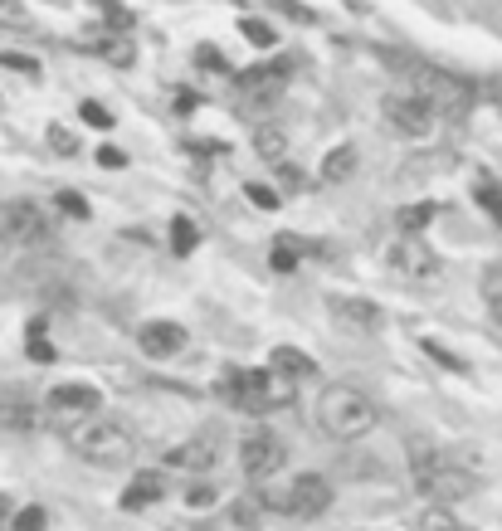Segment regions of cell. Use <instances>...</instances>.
I'll use <instances>...</instances> for the list:
<instances>
[{
    "mask_svg": "<svg viewBox=\"0 0 502 531\" xmlns=\"http://www.w3.org/2000/svg\"><path fill=\"white\" fill-rule=\"evenodd\" d=\"M429 220H434V205H405V210H400V229H405V234H420Z\"/></svg>",
    "mask_w": 502,
    "mask_h": 531,
    "instance_id": "cell-25",
    "label": "cell"
},
{
    "mask_svg": "<svg viewBox=\"0 0 502 531\" xmlns=\"http://www.w3.org/2000/svg\"><path fill=\"white\" fill-rule=\"evenodd\" d=\"M49 147H54L59 156H74L78 152V137L69 132V127H59V122H54V127H49Z\"/></svg>",
    "mask_w": 502,
    "mask_h": 531,
    "instance_id": "cell-28",
    "label": "cell"
},
{
    "mask_svg": "<svg viewBox=\"0 0 502 531\" xmlns=\"http://www.w3.org/2000/svg\"><path fill=\"white\" fill-rule=\"evenodd\" d=\"M69 449H74L83 463H93V468H122V463H132L137 454V434L113 415H88L83 424L69 429Z\"/></svg>",
    "mask_w": 502,
    "mask_h": 531,
    "instance_id": "cell-2",
    "label": "cell"
},
{
    "mask_svg": "<svg viewBox=\"0 0 502 531\" xmlns=\"http://www.w3.org/2000/svg\"><path fill=\"white\" fill-rule=\"evenodd\" d=\"M376 400L366 395V390H356L347 380H337V385H327L322 395H317V424H322V434H332V439H366L371 429H376Z\"/></svg>",
    "mask_w": 502,
    "mask_h": 531,
    "instance_id": "cell-1",
    "label": "cell"
},
{
    "mask_svg": "<svg viewBox=\"0 0 502 531\" xmlns=\"http://www.w3.org/2000/svg\"><path fill=\"white\" fill-rule=\"evenodd\" d=\"M0 64H10L20 74H35V59H25V54H0Z\"/></svg>",
    "mask_w": 502,
    "mask_h": 531,
    "instance_id": "cell-39",
    "label": "cell"
},
{
    "mask_svg": "<svg viewBox=\"0 0 502 531\" xmlns=\"http://www.w3.org/2000/svg\"><path fill=\"white\" fill-rule=\"evenodd\" d=\"M278 5H283V15H293L298 25H308V20H312V10H308V5H298V0H278Z\"/></svg>",
    "mask_w": 502,
    "mask_h": 531,
    "instance_id": "cell-37",
    "label": "cell"
},
{
    "mask_svg": "<svg viewBox=\"0 0 502 531\" xmlns=\"http://www.w3.org/2000/svg\"><path fill=\"white\" fill-rule=\"evenodd\" d=\"M269 366L283 380H308V376H317V361H312L308 351H298V346H273V351H269Z\"/></svg>",
    "mask_w": 502,
    "mask_h": 531,
    "instance_id": "cell-16",
    "label": "cell"
},
{
    "mask_svg": "<svg viewBox=\"0 0 502 531\" xmlns=\"http://www.w3.org/2000/svg\"><path fill=\"white\" fill-rule=\"evenodd\" d=\"M220 390L244 415H269V410H283L293 400V385L278 376V371H234V376H225Z\"/></svg>",
    "mask_w": 502,
    "mask_h": 531,
    "instance_id": "cell-4",
    "label": "cell"
},
{
    "mask_svg": "<svg viewBox=\"0 0 502 531\" xmlns=\"http://www.w3.org/2000/svg\"><path fill=\"white\" fill-rule=\"evenodd\" d=\"M327 502H332V488H327V478H317V473H298V478H288L283 488H273L264 483V507L273 512H283V517H317V512H327Z\"/></svg>",
    "mask_w": 502,
    "mask_h": 531,
    "instance_id": "cell-6",
    "label": "cell"
},
{
    "mask_svg": "<svg viewBox=\"0 0 502 531\" xmlns=\"http://www.w3.org/2000/svg\"><path fill=\"white\" fill-rule=\"evenodd\" d=\"M54 205H59L64 215H74V220H88V200H83L78 190H59V195H54Z\"/></svg>",
    "mask_w": 502,
    "mask_h": 531,
    "instance_id": "cell-26",
    "label": "cell"
},
{
    "mask_svg": "<svg viewBox=\"0 0 502 531\" xmlns=\"http://www.w3.org/2000/svg\"><path fill=\"white\" fill-rule=\"evenodd\" d=\"M386 259H390V268H395V273H405V278H434V273H439V254H434L429 244H420L415 234L395 239Z\"/></svg>",
    "mask_w": 502,
    "mask_h": 531,
    "instance_id": "cell-11",
    "label": "cell"
},
{
    "mask_svg": "<svg viewBox=\"0 0 502 531\" xmlns=\"http://www.w3.org/2000/svg\"><path fill=\"white\" fill-rule=\"evenodd\" d=\"M137 346L161 361V356H176L181 346H186V327H176V322H147L142 332H137Z\"/></svg>",
    "mask_w": 502,
    "mask_h": 531,
    "instance_id": "cell-13",
    "label": "cell"
},
{
    "mask_svg": "<svg viewBox=\"0 0 502 531\" xmlns=\"http://www.w3.org/2000/svg\"><path fill=\"white\" fill-rule=\"evenodd\" d=\"M386 117L390 127L400 132V137H429V127H434V108H429L420 93H390L386 98Z\"/></svg>",
    "mask_w": 502,
    "mask_h": 531,
    "instance_id": "cell-10",
    "label": "cell"
},
{
    "mask_svg": "<svg viewBox=\"0 0 502 531\" xmlns=\"http://www.w3.org/2000/svg\"><path fill=\"white\" fill-rule=\"evenodd\" d=\"M30 356H35V361H49V356H54V346L39 342V337H30Z\"/></svg>",
    "mask_w": 502,
    "mask_h": 531,
    "instance_id": "cell-41",
    "label": "cell"
},
{
    "mask_svg": "<svg viewBox=\"0 0 502 531\" xmlns=\"http://www.w3.org/2000/svg\"><path fill=\"white\" fill-rule=\"evenodd\" d=\"M98 405H103V390L98 385H83V380H64V385H54L44 395V415L54 419V424H64V429H74L88 415H98Z\"/></svg>",
    "mask_w": 502,
    "mask_h": 531,
    "instance_id": "cell-7",
    "label": "cell"
},
{
    "mask_svg": "<svg viewBox=\"0 0 502 531\" xmlns=\"http://www.w3.org/2000/svg\"><path fill=\"white\" fill-rule=\"evenodd\" d=\"M254 147H259L264 161H278V156L288 152V137H283L278 127H259V132H254Z\"/></svg>",
    "mask_w": 502,
    "mask_h": 531,
    "instance_id": "cell-23",
    "label": "cell"
},
{
    "mask_svg": "<svg viewBox=\"0 0 502 531\" xmlns=\"http://www.w3.org/2000/svg\"><path fill=\"white\" fill-rule=\"evenodd\" d=\"M425 351H429V356H434V361H444V366H449V371H468L464 361H459V356H449V351H444V346H434V342H425Z\"/></svg>",
    "mask_w": 502,
    "mask_h": 531,
    "instance_id": "cell-33",
    "label": "cell"
},
{
    "mask_svg": "<svg viewBox=\"0 0 502 531\" xmlns=\"http://www.w3.org/2000/svg\"><path fill=\"white\" fill-rule=\"evenodd\" d=\"M327 307H332L337 327H347V332H381L386 327V312L371 298H327Z\"/></svg>",
    "mask_w": 502,
    "mask_h": 531,
    "instance_id": "cell-12",
    "label": "cell"
},
{
    "mask_svg": "<svg viewBox=\"0 0 502 531\" xmlns=\"http://www.w3.org/2000/svg\"><path fill=\"white\" fill-rule=\"evenodd\" d=\"M283 463H288V449H283L273 434H249V439H239V468H244L254 483H269Z\"/></svg>",
    "mask_w": 502,
    "mask_h": 531,
    "instance_id": "cell-8",
    "label": "cell"
},
{
    "mask_svg": "<svg viewBox=\"0 0 502 531\" xmlns=\"http://www.w3.org/2000/svg\"><path fill=\"white\" fill-rule=\"evenodd\" d=\"M10 517H15V512H10V502H5V497H0V527H5V522H10Z\"/></svg>",
    "mask_w": 502,
    "mask_h": 531,
    "instance_id": "cell-42",
    "label": "cell"
},
{
    "mask_svg": "<svg viewBox=\"0 0 502 531\" xmlns=\"http://www.w3.org/2000/svg\"><path fill=\"white\" fill-rule=\"evenodd\" d=\"M39 419V405H30L25 395H0V429H30Z\"/></svg>",
    "mask_w": 502,
    "mask_h": 531,
    "instance_id": "cell-19",
    "label": "cell"
},
{
    "mask_svg": "<svg viewBox=\"0 0 502 531\" xmlns=\"http://www.w3.org/2000/svg\"><path fill=\"white\" fill-rule=\"evenodd\" d=\"M239 30H244L249 44H259V49H269V44H273V30L264 25V20H239Z\"/></svg>",
    "mask_w": 502,
    "mask_h": 531,
    "instance_id": "cell-29",
    "label": "cell"
},
{
    "mask_svg": "<svg viewBox=\"0 0 502 531\" xmlns=\"http://www.w3.org/2000/svg\"><path fill=\"white\" fill-rule=\"evenodd\" d=\"M186 502H191V507H210V502H215V488H210V483H195L191 493H186Z\"/></svg>",
    "mask_w": 502,
    "mask_h": 531,
    "instance_id": "cell-34",
    "label": "cell"
},
{
    "mask_svg": "<svg viewBox=\"0 0 502 531\" xmlns=\"http://www.w3.org/2000/svg\"><path fill=\"white\" fill-rule=\"evenodd\" d=\"M161 493H166L161 473H137V478L122 488V507H127V512H137V507H152V502H161Z\"/></svg>",
    "mask_w": 502,
    "mask_h": 531,
    "instance_id": "cell-18",
    "label": "cell"
},
{
    "mask_svg": "<svg viewBox=\"0 0 502 531\" xmlns=\"http://www.w3.org/2000/svg\"><path fill=\"white\" fill-rule=\"evenodd\" d=\"M122 161H127V156L117 152V147H103V152H98V166H122Z\"/></svg>",
    "mask_w": 502,
    "mask_h": 531,
    "instance_id": "cell-40",
    "label": "cell"
},
{
    "mask_svg": "<svg viewBox=\"0 0 502 531\" xmlns=\"http://www.w3.org/2000/svg\"><path fill=\"white\" fill-rule=\"evenodd\" d=\"M483 288H488V303H493V312H502V268H493V273L483 278Z\"/></svg>",
    "mask_w": 502,
    "mask_h": 531,
    "instance_id": "cell-32",
    "label": "cell"
},
{
    "mask_svg": "<svg viewBox=\"0 0 502 531\" xmlns=\"http://www.w3.org/2000/svg\"><path fill=\"white\" fill-rule=\"evenodd\" d=\"M478 205H483V210L502 225V190L498 186H478Z\"/></svg>",
    "mask_w": 502,
    "mask_h": 531,
    "instance_id": "cell-31",
    "label": "cell"
},
{
    "mask_svg": "<svg viewBox=\"0 0 502 531\" xmlns=\"http://www.w3.org/2000/svg\"><path fill=\"white\" fill-rule=\"evenodd\" d=\"M415 527H420V531H468L464 522H459L454 512H444V507H425Z\"/></svg>",
    "mask_w": 502,
    "mask_h": 531,
    "instance_id": "cell-22",
    "label": "cell"
},
{
    "mask_svg": "<svg viewBox=\"0 0 502 531\" xmlns=\"http://www.w3.org/2000/svg\"><path fill=\"white\" fill-rule=\"evenodd\" d=\"M108 30H132V15L122 5H108Z\"/></svg>",
    "mask_w": 502,
    "mask_h": 531,
    "instance_id": "cell-35",
    "label": "cell"
},
{
    "mask_svg": "<svg viewBox=\"0 0 502 531\" xmlns=\"http://www.w3.org/2000/svg\"><path fill=\"white\" fill-rule=\"evenodd\" d=\"M98 49H103V59H108V64H122V69L132 64V44H127V39H103Z\"/></svg>",
    "mask_w": 502,
    "mask_h": 531,
    "instance_id": "cell-27",
    "label": "cell"
},
{
    "mask_svg": "<svg viewBox=\"0 0 502 531\" xmlns=\"http://www.w3.org/2000/svg\"><path fill=\"white\" fill-rule=\"evenodd\" d=\"M171 249H176V254H191V249H200V229H195L186 215H176V220H171Z\"/></svg>",
    "mask_w": 502,
    "mask_h": 531,
    "instance_id": "cell-21",
    "label": "cell"
},
{
    "mask_svg": "<svg viewBox=\"0 0 502 531\" xmlns=\"http://www.w3.org/2000/svg\"><path fill=\"white\" fill-rule=\"evenodd\" d=\"M351 171H356V147H332V152L322 156V181H347Z\"/></svg>",
    "mask_w": 502,
    "mask_h": 531,
    "instance_id": "cell-20",
    "label": "cell"
},
{
    "mask_svg": "<svg viewBox=\"0 0 502 531\" xmlns=\"http://www.w3.org/2000/svg\"><path fill=\"white\" fill-rule=\"evenodd\" d=\"M44 234V210L35 200H15V205H0V244L10 249H25Z\"/></svg>",
    "mask_w": 502,
    "mask_h": 531,
    "instance_id": "cell-9",
    "label": "cell"
},
{
    "mask_svg": "<svg viewBox=\"0 0 502 531\" xmlns=\"http://www.w3.org/2000/svg\"><path fill=\"white\" fill-rule=\"evenodd\" d=\"M195 531H259V507L254 502H230L225 512L205 517Z\"/></svg>",
    "mask_w": 502,
    "mask_h": 531,
    "instance_id": "cell-15",
    "label": "cell"
},
{
    "mask_svg": "<svg viewBox=\"0 0 502 531\" xmlns=\"http://www.w3.org/2000/svg\"><path fill=\"white\" fill-rule=\"evenodd\" d=\"M44 527H49V512L44 507H20L10 517V531H44Z\"/></svg>",
    "mask_w": 502,
    "mask_h": 531,
    "instance_id": "cell-24",
    "label": "cell"
},
{
    "mask_svg": "<svg viewBox=\"0 0 502 531\" xmlns=\"http://www.w3.org/2000/svg\"><path fill=\"white\" fill-rule=\"evenodd\" d=\"M244 195H249L259 210H278V190H273V186H259V181H249V186H244Z\"/></svg>",
    "mask_w": 502,
    "mask_h": 531,
    "instance_id": "cell-30",
    "label": "cell"
},
{
    "mask_svg": "<svg viewBox=\"0 0 502 531\" xmlns=\"http://www.w3.org/2000/svg\"><path fill=\"white\" fill-rule=\"evenodd\" d=\"M410 93H420L434 113H449V117H459L473 108V83L459 74H449V69H429V64H415L410 69Z\"/></svg>",
    "mask_w": 502,
    "mask_h": 531,
    "instance_id": "cell-5",
    "label": "cell"
},
{
    "mask_svg": "<svg viewBox=\"0 0 502 531\" xmlns=\"http://www.w3.org/2000/svg\"><path fill=\"white\" fill-rule=\"evenodd\" d=\"M473 473L459 468L449 454H429V449H415V493L434 502V507H444V502H464L473 497Z\"/></svg>",
    "mask_w": 502,
    "mask_h": 531,
    "instance_id": "cell-3",
    "label": "cell"
},
{
    "mask_svg": "<svg viewBox=\"0 0 502 531\" xmlns=\"http://www.w3.org/2000/svg\"><path fill=\"white\" fill-rule=\"evenodd\" d=\"M215 458H220V444H215V434H205V439H186V444H176L166 463L171 468H186V473H200V468H215Z\"/></svg>",
    "mask_w": 502,
    "mask_h": 531,
    "instance_id": "cell-14",
    "label": "cell"
},
{
    "mask_svg": "<svg viewBox=\"0 0 502 531\" xmlns=\"http://www.w3.org/2000/svg\"><path fill=\"white\" fill-rule=\"evenodd\" d=\"M195 59H200L205 69H225V59H220V49H215V44H205V49H200Z\"/></svg>",
    "mask_w": 502,
    "mask_h": 531,
    "instance_id": "cell-38",
    "label": "cell"
},
{
    "mask_svg": "<svg viewBox=\"0 0 502 531\" xmlns=\"http://www.w3.org/2000/svg\"><path fill=\"white\" fill-rule=\"evenodd\" d=\"M288 78V64L283 59H269V64H254L239 74V93H278V83Z\"/></svg>",
    "mask_w": 502,
    "mask_h": 531,
    "instance_id": "cell-17",
    "label": "cell"
},
{
    "mask_svg": "<svg viewBox=\"0 0 502 531\" xmlns=\"http://www.w3.org/2000/svg\"><path fill=\"white\" fill-rule=\"evenodd\" d=\"M0 5H5V0H0Z\"/></svg>",
    "mask_w": 502,
    "mask_h": 531,
    "instance_id": "cell-43",
    "label": "cell"
},
{
    "mask_svg": "<svg viewBox=\"0 0 502 531\" xmlns=\"http://www.w3.org/2000/svg\"><path fill=\"white\" fill-rule=\"evenodd\" d=\"M83 117H88L93 127H113V117H108V108H98V103H83Z\"/></svg>",
    "mask_w": 502,
    "mask_h": 531,
    "instance_id": "cell-36",
    "label": "cell"
}]
</instances>
